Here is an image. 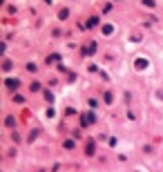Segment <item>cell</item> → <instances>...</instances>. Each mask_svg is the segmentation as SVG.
<instances>
[{
    "label": "cell",
    "mask_w": 163,
    "mask_h": 172,
    "mask_svg": "<svg viewBox=\"0 0 163 172\" xmlns=\"http://www.w3.org/2000/svg\"><path fill=\"white\" fill-rule=\"evenodd\" d=\"M63 147H65V150H74V147H76V143H74V139H67V141L63 143Z\"/></svg>",
    "instance_id": "obj_5"
},
{
    "label": "cell",
    "mask_w": 163,
    "mask_h": 172,
    "mask_svg": "<svg viewBox=\"0 0 163 172\" xmlns=\"http://www.w3.org/2000/svg\"><path fill=\"white\" fill-rule=\"evenodd\" d=\"M134 67H136V69H145V67H148V61H145V58H136V61H134Z\"/></svg>",
    "instance_id": "obj_3"
},
{
    "label": "cell",
    "mask_w": 163,
    "mask_h": 172,
    "mask_svg": "<svg viewBox=\"0 0 163 172\" xmlns=\"http://www.w3.org/2000/svg\"><path fill=\"white\" fill-rule=\"evenodd\" d=\"M5 125H7V127H16V119H14V116H7V119H5Z\"/></svg>",
    "instance_id": "obj_7"
},
{
    "label": "cell",
    "mask_w": 163,
    "mask_h": 172,
    "mask_svg": "<svg viewBox=\"0 0 163 172\" xmlns=\"http://www.w3.org/2000/svg\"><path fill=\"white\" fill-rule=\"evenodd\" d=\"M45 2H47V5H51V0H45Z\"/></svg>",
    "instance_id": "obj_20"
},
{
    "label": "cell",
    "mask_w": 163,
    "mask_h": 172,
    "mask_svg": "<svg viewBox=\"0 0 163 172\" xmlns=\"http://www.w3.org/2000/svg\"><path fill=\"white\" fill-rule=\"evenodd\" d=\"M27 72H31V74H34V72H38V67H36L34 63H27Z\"/></svg>",
    "instance_id": "obj_10"
},
{
    "label": "cell",
    "mask_w": 163,
    "mask_h": 172,
    "mask_svg": "<svg viewBox=\"0 0 163 172\" xmlns=\"http://www.w3.org/2000/svg\"><path fill=\"white\" fill-rule=\"evenodd\" d=\"M94 51H96V43H89V45L85 47V51H83V54H85V56H92Z\"/></svg>",
    "instance_id": "obj_4"
},
{
    "label": "cell",
    "mask_w": 163,
    "mask_h": 172,
    "mask_svg": "<svg viewBox=\"0 0 163 172\" xmlns=\"http://www.w3.org/2000/svg\"><path fill=\"white\" fill-rule=\"evenodd\" d=\"M47 61H49V63H54V61H61V56H58V54H51L49 58H47Z\"/></svg>",
    "instance_id": "obj_13"
},
{
    "label": "cell",
    "mask_w": 163,
    "mask_h": 172,
    "mask_svg": "<svg viewBox=\"0 0 163 172\" xmlns=\"http://www.w3.org/2000/svg\"><path fill=\"white\" fill-rule=\"evenodd\" d=\"M58 18H61V20H67V18H69V11H67V9H61V16H58Z\"/></svg>",
    "instance_id": "obj_9"
},
{
    "label": "cell",
    "mask_w": 163,
    "mask_h": 172,
    "mask_svg": "<svg viewBox=\"0 0 163 172\" xmlns=\"http://www.w3.org/2000/svg\"><path fill=\"white\" fill-rule=\"evenodd\" d=\"M92 123H96V116H94V112H85V114H81V125H83V127L92 125Z\"/></svg>",
    "instance_id": "obj_1"
},
{
    "label": "cell",
    "mask_w": 163,
    "mask_h": 172,
    "mask_svg": "<svg viewBox=\"0 0 163 172\" xmlns=\"http://www.w3.org/2000/svg\"><path fill=\"white\" fill-rule=\"evenodd\" d=\"M2 69H5V72L11 69V61H5V63H2Z\"/></svg>",
    "instance_id": "obj_16"
},
{
    "label": "cell",
    "mask_w": 163,
    "mask_h": 172,
    "mask_svg": "<svg viewBox=\"0 0 163 172\" xmlns=\"http://www.w3.org/2000/svg\"><path fill=\"white\" fill-rule=\"evenodd\" d=\"M40 90V83H31V92H38Z\"/></svg>",
    "instance_id": "obj_17"
},
{
    "label": "cell",
    "mask_w": 163,
    "mask_h": 172,
    "mask_svg": "<svg viewBox=\"0 0 163 172\" xmlns=\"http://www.w3.org/2000/svg\"><path fill=\"white\" fill-rule=\"evenodd\" d=\"M18 85H20V83L16 81V78H7V81H5V87H7V90H11V92L18 90Z\"/></svg>",
    "instance_id": "obj_2"
},
{
    "label": "cell",
    "mask_w": 163,
    "mask_h": 172,
    "mask_svg": "<svg viewBox=\"0 0 163 172\" xmlns=\"http://www.w3.org/2000/svg\"><path fill=\"white\" fill-rule=\"evenodd\" d=\"M14 101H16V103H25V98H22L20 94H16V96H14Z\"/></svg>",
    "instance_id": "obj_18"
},
{
    "label": "cell",
    "mask_w": 163,
    "mask_h": 172,
    "mask_svg": "<svg viewBox=\"0 0 163 172\" xmlns=\"http://www.w3.org/2000/svg\"><path fill=\"white\" fill-rule=\"evenodd\" d=\"M103 34H105V36H112L114 34V27L112 25H103Z\"/></svg>",
    "instance_id": "obj_6"
},
{
    "label": "cell",
    "mask_w": 163,
    "mask_h": 172,
    "mask_svg": "<svg viewBox=\"0 0 163 172\" xmlns=\"http://www.w3.org/2000/svg\"><path fill=\"white\" fill-rule=\"evenodd\" d=\"M98 22H101V20H98V16H92V18H89V22H87V25H89V27H98Z\"/></svg>",
    "instance_id": "obj_8"
},
{
    "label": "cell",
    "mask_w": 163,
    "mask_h": 172,
    "mask_svg": "<svg viewBox=\"0 0 163 172\" xmlns=\"http://www.w3.org/2000/svg\"><path fill=\"white\" fill-rule=\"evenodd\" d=\"M36 137H38V130H31V134H29V143H31V141H36Z\"/></svg>",
    "instance_id": "obj_12"
},
{
    "label": "cell",
    "mask_w": 163,
    "mask_h": 172,
    "mask_svg": "<svg viewBox=\"0 0 163 172\" xmlns=\"http://www.w3.org/2000/svg\"><path fill=\"white\" fill-rule=\"evenodd\" d=\"M87 105H89V107H92V110H94V107L98 105V101H96V98H89V103H87Z\"/></svg>",
    "instance_id": "obj_15"
},
{
    "label": "cell",
    "mask_w": 163,
    "mask_h": 172,
    "mask_svg": "<svg viewBox=\"0 0 163 172\" xmlns=\"http://www.w3.org/2000/svg\"><path fill=\"white\" fill-rule=\"evenodd\" d=\"M143 5H148V7H154V0H143Z\"/></svg>",
    "instance_id": "obj_19"
},
{
    "label": "cell",
    "mask_w": 163,
    "mask_h": 172,
    "mask_svg": "<svg viewBox=\"0 0 163 172\" xmlns=\"http://www.w3.org/2000/svg\"><path fill=\"white\" fill-rule=\"evenodd\" d=\"M103 98H105V103H112L114 96H112V92H105V96H103Z\"/></svg>",
    "instance_id": "obj_11"
},
{
    "label": "cell",
    "mask_w": 163,
    "mask_h": 172,
    "mask_svg": "<svg viewBox=\"0 0 163 172\" xmlns=\"http://www.w3.org/2000/svg\"><path fill=\"white\" fill-rule=\"evenodd\" d=\"M94 147H96V145H94V143H92V141L87 143V154H92V152H94Z\"/></svg>",
    "instance_id": "obj_14"
}]
</instances>
